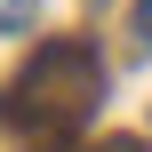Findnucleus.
Here are the masks:
<instances>
[{"mask_svg":"<svg viewBox=\"0 0 152 152\" xmlns=\"http://www.w3.org/2000/svg\"><path fill=\"white\" fill-rule=\"evenodd\" d=\"M88 104H96V56L80 40H48V56L24 64V120L72 128V120H88Z\"/></svg>","mask_w":152,"mask_h":152,"instance_id":"obj_1","label":"nucleus"},{"mask_svg":"<svg viewBox=\"0 0 152 152\" xmlns=\"http://www.w3.org/2000/svg\"><path fill=\"white\" fill-rule=\"evenodd\" d=\"M24 16H32V0H0V24H8V32H16Z\"/></svg>","mask_w":152,"mask_h":152,"instance_id":"obj_2","label":"nucleus"},{"mask_svg":"<svg viewBox=\"0 0 152 152\" xmlns=\"http://www.w3.org/2000/svg\"><path fill=\"white\" fill-rule=\"evenodd\" d=\"M136 32H144V40H152V0H136Z\"/></svg>","mask_w":152,"mask_h":152,"instance_id":"obj_3","label":"nucleus"}]
</instances>
